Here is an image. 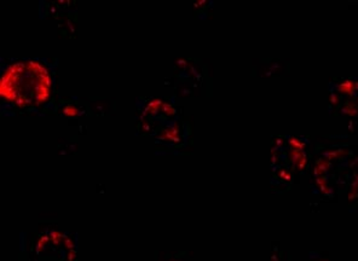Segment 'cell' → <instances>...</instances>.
<instances>
[{"label":"cell","instance_id":"obj_1","mask_svg":"<svg viewBox=\"0 0 358 261\" xmlns=\"http://www.w3.org/2000/svg\"><path fill=\"white\" fill-rule=\"evenodd\" d=\"M51 77L41 62H17L8 68L1 80V95L15 103L41 104L50 97Z\"/></svg>","mask_w":358,"mask_h":261}]
</instances>
